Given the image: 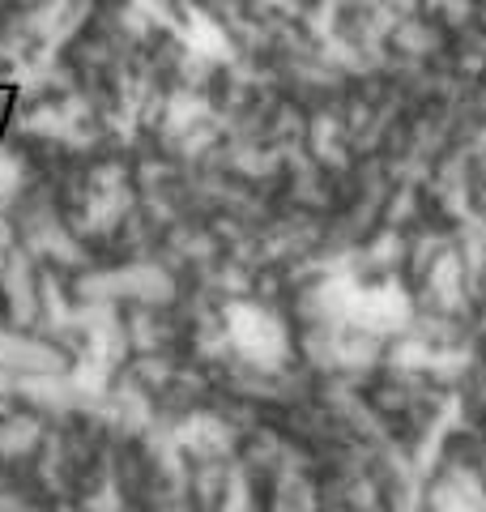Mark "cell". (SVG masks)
I'll use <instances>...</instances> for the list:
<instances>
[{
	"label": "cell",
	"mask_w": 486,
	"mask_h": 512,
	"mask_svg": "<svg viewBox=\"0 0 486 512\" xmlns=\"http://www.w3.org/2000/svg\"><path fill=\"white\" fill-rule=\"evenodd\" d=\"M13 103H18V86L0 82V141H5V128H9V116H13Z\"/></svg>",
	"instance_id": "1"
},
{
	"label": "cell",
	"mask_w": 486,
	"mask_h": 512,
	"mask_svg": "<svg viewBox=\"0 0 486 512\" xmlns=\"http://www.w3.org/2000/svg\"><path fill=\"white\" fill-rule=\"evenodd\" d=\"M0 82H5V77H0Z\"/></svg>",
	"instance_id": "2"
}]
</instances>
